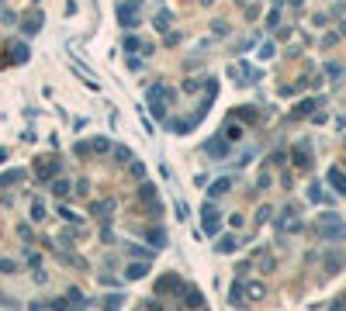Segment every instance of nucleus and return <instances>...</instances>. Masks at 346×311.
Here are the masks:
<instances>
[{
	"instance_id": "obj_1",
	"label": "nucleus",
	"mask_w": 346,
	"mask_h": 311,
	"mask_svg": "<svg viewBox=\"0 0 346 311\" xmlns=\"http://www.w3.org/2000/svg\"><path fill=\"white\" fill-rule=\"evenodd\" d=\"M177 290H180V277H173V273L159 277V283H156V294H177Z\"/></svg>"
},
{
	"instance_id": "obj_3",
	"label": "nucleus",
	"mask_w": 346,
	"mask_h": 311,
	"mask_svg": "<svg viewBox=\"0 0 346 311\" xmlns=\"http://www.w3.org/2000/svg\"><path fill=\"white\" fill-rule=\"evenodd\" d=\"M118 18H122V25H135V21H139V18H135V14H132V7H122V14H118Z\"/></svg>"
},
{
	"instance_id": "obj_2",
	"label": "nucleus",
	"mask_w": 346,
	"mask_h": 311,
	"mask_svg": "<svg viewBox=\"0 0 346 311\" xmlns=\"http://www.w3.org/2000/svg\"><path fill=\"white\" fill-rule=\"evenodd\" d=\"M149 242H153V246H166V239H163V228H149Z\"/></svg>"
},
{
	"instance_id": "obj_4",
	"label": "nucleus",
	"mask_w": 346,
	"mask_h": 311,
	"mask_svg": "<svg viewBox=\"0 0 346 311\" xmlns=\"http://www.w3.org/2000/svg\"><path fill=\"white\" fill-rule=\"evenodd\" d=\"M184 301H187L190 308H197V304H201V294H197V290H187V294H184Z\"/></svg>"
}]
</instances>
